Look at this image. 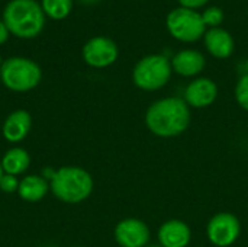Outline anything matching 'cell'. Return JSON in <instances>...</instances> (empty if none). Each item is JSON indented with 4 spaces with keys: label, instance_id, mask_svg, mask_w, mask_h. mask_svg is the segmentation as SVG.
<instances>
[{
    "label": "cell",
    "instance_id": "cell-12",
    "mask_svg": "<svg viewBox=\"0 0 248 247\" xmlns=\"http://www.w3.org/2000/svg\"><path fill=\"white\" fill-rule=\"evenodd\" d=\"M32 127V116L29 112L19 109L12 112L3 124V137L12 144H17L29 134Z\"/></svg>",
    "mask_w": 248,
    "mask_h": 247
},
{
    "label": "cell",
    "instance_id": "cell-9",
    "mask_svg": "<svg viewBox=\"0 0 248 247\" xmlns=\"http://www.w3.org/2000/svg\"><path fill=\"white\" fill-rule=\"evenodd\" d=\"M115 239L121 247H144L150 240V230L141 220L126 218L115 227Z\"/></svg>",
    "mask_w": 248,
    "mask_h": 247
},
{
    "label": "cell",
    "instance_id": "cell-18",
    "mask_svg": "<svg viewBox=\"0 0 248 247\" xmlns=\"http://www.w3.org/2000/svg\"><path fill=\"white\" fill-rule=\"evenodd\" d=\"M224 10L218 6H211V7H206L202 13V20L206 26V29H211V28H219V25L224 22Z\"/></svg>",
    "mask_w": 248,
    "mask_h": 247
},
{
    "label": "cell",
    "instance_id": "cell-25",
    "mask_svg": "<svg viewBox=\"0 0 248 247\" xmlns=\"http://www.w3.org/2000/svg\"><path fill=\"white\" fill-rule=\"evenodd\" d=\"M246 71H247V74H248V60L246 61Z\"/></svg>",
    "mask_w": 248,
    "mask_h": 247
},
{
    "label": "cell",
    "instance_id": "cell-23",
    "mask_svg": "<svg viewBox=\"0 0 248 247\" xmlns=\"http://www.w3.org/2000/svg\"><path fill=\"white\" fill-rule=\"evenodd\" d=\"M81 3H84V4H92V3H96V1H99V0H80Z\"/></svg>",
    "mask_w": 248,
    "mask_h": 247
},
{
    "label": "cell",
    "instance_id": "cell-27",
    "mask_svg": "<svg viewBox=\"0 0 248 247\" xmlns=\"http://www.w3.org/2000/svg\"><path fill=\"white\" fill-rule=\"evenodd\" d=\"M148 247H163V246H155V245H154V246H148Z\"/></svg>",
    "mask_w": 248,
    "mask_h": 247
},
{
    "label": "cell",
    "instance_id": "cell-22",
    "mask_svg": "<svg viewBox=\"0 0 248 247\" xmlns=\"http://www.w3.org/2000/svg\"><path fill=\"white\" fill-rule=\"evenodd\" d=\"M9 29H7V26L4 25V22L3 20H0V45H3L6 41H7V38H9Z\"/></svg>",
    "mask_w": 248,
    "mask_h": 247
},
{
    "label": "cell",
    "instance_id": "cell-15",
    "mask_svg": "<svg viewBox=\"0 0 248 247\" xmlns=\"http://www.w3.org/2000/svg\"><path fill=\"white\" fill-rule=\"evenodd\" d=\"M48 189L49 185L45 178L38 175H29L20 181L17 194L26 202H38L46 195Z\"/></svg>",
    "mask_w": 248,
    "mask_h": 247
},
{
    "label": "cell",
    "instance_id": "cell-7",
    "mask_svg": "<svg viewBox=\"0 0 248 247\" xmlns=\"http://www.w3.org/2000/svg\"><path fill=\"white\" fill-rule=\"evenodd\" d=\"M119 55L118 45L108 36L90 38L83 47V60L94 68H105L112 66Z\"/></svg>",
    "mask_w": 248,
    "mask_h": 247
},
{
    "label": "cell",
    "instance_id": "cell-19",
    "mask_svg": "<svg viewBox=\"0 0 248 247\" xmlns=\"http://www.w3.org/2000/svg\"><path fill=\"white\" fill-rule=\"evenodd\" d=\"M235 98L240 106L248 111V74H244L238 80L237 87H235Z\"/></svg>",
    "mask_w": 248,
    "mask_h": 247
},
{
    "label": "cell",
    "instance_id": "cell-6",
    "mask_svg": "<svg viewBox=\"0 0 248 247\" xmlns=\"http://www.w3.org/2000/svg\"><path fill=\"white\" fill-rule=\"evenodd\" d=\"M166 26L170 35L180 42H196L206 32L202 13L185 7L173 9L166 17Z\"/></svg>",
    "mask_w": 248,
    "mask_h": 247
},
{
    "label": "cell",
    "instance_id": "cell-1",
    "mask_svg": "<svg viewBox=\"0 0 248 247\" xmlns=\"http://www.w3.org/2000/svg\"><path fill=\"white\" fill-rule=\"evenodd\" d=\"M145 124L158 137H176L190 124L189 105L179 98L160 99L148 108Z\"/></svg>",
    "mask_w": 248,
    "mask_h": 247
},
{
    "label": "cell",
    "instance_id": "cell-21",
    "mask_svg": "<svg viewBox=\"0 0 248 247\" xmlns=\"http://www.w3.org/2000/svg\"><path fill=\"white\" fill-rule=\"evenodd\" d=\"M180 7H185V9H190V10H198L203 6L208 4L209 0H177Z\"/></svg>",
    "mask_w": 248,
    "mask_h": 247
},
{
    "label": "cell",
    "instance_id": "cell-8",
    "mask_svg": "<svg viewBox=\"0 0 248 247\" xmlns=\"http://www.w3.org/2000/svg\"><path fill=\"white\" fill-rule=\"evenodd\" d=\"M240 221L228 213L217 214L208 224V237L212 245L218 247L231 246L240 236Z\"/></svg>",
    "mask_w": 248,
    "mask_h": 247
},
{
    "label": "cell",
    "instance_id": "cell-26",
    "mask_svg": "<svg viewBox=\"0 0 248 247\" xmlns=\"http://www.w3.org/2000/svg\"><path fill=\"white\" fill-rule=\"evenodd\" d=\"M1 64H3V61H1V58H0V67H1Z\"/></svg>",
    "mask_w": 248,
    "mask_h": 247
},
{
    "label": "cell",
    "instance_id": "cell-2",
    "mask_svg": "<svg viewBox=\"0 0 248 247\" xmlns=\"http://www.w3.org/2000/svg\"><path fill=\"white\" fill-rule=\"evenodd\" d=\"M3 22L12 35L31 39L42 32L45 13L35 0H10L3 10Z\"/></svg>",
    "mask_w": 248,
    "mask_h": 247
},
{
    "label": "cell",
    "instance_id": "cell-4",
    "mask_svg": "<svg viewBox=\"0 0 248 247\" xmlns=\"http://www.w3.org/2000/svg\"><path fill=\"white\" fill-rule=\"evenodd\" d=\"M1 83L13 92H29L35 89L41 79V67L25 57H12L3 61L0 67Z\"/></svg>",
    "mask_w": 248,
    "mask_h": 247
},
{
    "label": "cell",
    "instance_id": "cell-17",
    "mask_svg": "<svg viewBox=\"0 0 248 247\" xmlns=\"http://www.w3.org/2000/svg\"><path fill=\"white\" fill-rule=\"evenodd\" d=\"M41 7L49 19L62 20L70 15L73 0H41Z\"/></svg>",
    "mask_w": 248,
    "mask_h": 247
},
{
    "label": "cell",
    "instance_id": "cell-10",
    "mask_svg": "<svg viewBox=\"0 0 248 247\" xmlns=\"http://www.w3.org/2000/svg\"><path fill=\"white\" fill-rule=\"evenodd\" d=\"M218 96V86L206 77L193 80L185 90V102L193 108H206L215 102Z\"/></svg>",
    "mask_w": 248,
    "mask_h": 247
},
{
    "label": "cell",
    "instance_id": "cell-16",
    "mask_svg": "<svg viewBox=\"0 0 248 247\" xmlns=\"http://www.w3.org/2000/svg\"><path fill=\"white\" fill-rule=\"evenodd\" d=\"M0 163H1L4 173L17 176V175H22L23 172H26V169L31 165V157L25 148L15 147L4 153Z\"/></svg>",
    "mask_w": 248,
    "mask_h": 247
},
{
    "label": "cell",
    "instance_id": "cell-20",
    "mask_svg": "<svg viewBox=\"0 0 248 247\" xmlns=\"http://www.w3.org/2000/svg\"><path fill=\"white\" fill-rule=\"evenodd\" d=\"M19 183H20V181H17L16 176L4 173L0 179V189L6 194H13V192H17Z\"/></svg>",
    "mask_w": 248,
    "mask_h": 247
},
{
    "label": "cell",
    "instance_id": "cell-5",
    "mask_svg": "<svg viewBox=\"0 0 248 247\" xmlns=\"http://www.w3.org/2000/svg\"><path fill=\"white\" fill-rule=\"evenodd\" d=\"M171 63L166 55L151 54L135 64L132 79L140 89L151 92L164 87L171 77Z\"/></svg>",
    "mask_w": 248,
    "mask_h": 247
},
{
    "label": "cell",
    "instance_id": "cell-3",
    "mask_svg": "<svg viewBox=\"0 0 248 247\" xmlns=\"http://www.w3.org/2000/svg\"><path fill=\"white\" fill-rule=\"evenodd\" d=\"M49 189L62 202L78 204L87 199L93 191V179L89 172L80 167L68 166L55 170Z\"/></svg>",
    "mask_w": 248,
    "mask_h": 247
},
{
    "label": "cell",
    "instance_id": "cell-13",
    "mask_svg": "<svg viewBox=\"0 0 248 247\" xmlns=\"http://www.w3.org/2000/svg\"><path fill=\"white\" fill-rule=\"evenodd\" d=\"M192 233L186 223L180 220L166 221L158 230L160 246L163 247H186L190 243Z\"/></svg>",
    "mask_w": 248,
    "mask_h": 247
},
{
    "label": "cell",
    "instance_id": "cell-11",
    "mask_svg": "<svg viewBox=\"0 0 248 247\" xmlns=\"http://www.w3.org/2000/svg\"><path fill=\"white\" fill-rule=\"evenodd\" d=\"M203 41L208 52L215 58H221V60L228 58L232 55L235 49V42L232 35L222 28L206 29L203 35Z\"/></svg>",
    "mask_w": 248,
    "mask_h": 247
},
{
    "label": "cell",
    "instance_id": "cell-24",
    "mask_svg": "<svg viewBox=\"0 0 248 247\" xmlns=\"http://www.w3.org/2000/svg\"><path fill=\"white\" fill-rule=\"evenodd\" d=\"M3 175H4V172H3V167H1V163H0V179H1Z\"/></svg>",
    "mask_w": 248,
    "mask_h": 247
},
{
    "label": "cell",
    "instance_id": "cell-14",
    "mask_svg": "<svg viewBox=\"0 0 248 247\" xmlns=\"http://www.w3.org/2000/svg\"><path fill=\"white\" fill-rule=\"evenodd\" d=\"M171 68L183 77L198 76L205 68V57L198 49H182L171 58Z\"/></svg>",
    "mask_w": 248,
    "mask_h": 247
}]
</instances>
